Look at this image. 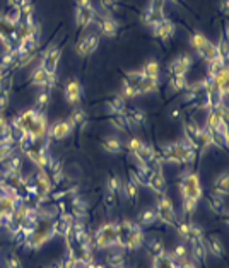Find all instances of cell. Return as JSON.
<instances>
[{
    "mask_svg": "<svg viewBox=\"0 0 229 268\" xmlns=\"http://www.w3.org/2000/svg\"><path fill=\"white\" fill-rule=\"evenodd\" d=\"M209 43V40H207V36L206 35H202V33H198V31H195V33H192V36H190V45H192V48L195 51H200L203 46H206Z\"/></svg>",
    "mask_w": 229,
    "mask_h": 268,
    "instance_id": "35",
    "label": "cell"
},
{
    "mask_svg": "<svg viewBox=\"0 0 229 268\" xmlns=\"http://www.w3.org/2000/svg\"><path fill=\"white\" fill-rule=\"evenodd\" d=\"M50 103V94H48V91H43L38 94L36 97V104H35V110L36 111H41V113H45V108Z\"/></svg>",
    "mask_w": 229,
    "mask_h": 268,
    "instance_id": "41",
    "label": "cell"
},
{
    "mask_svg": "<svg viewBox=\"0 0 229 268\" xmlns=\"http://www.w3.org/2000/svg\"><path fill=\"white\" fill-rule=\"evenodd\" d=\"M198 57H200L202 60H206V62L214 60V58H216V57H219V55H217V50H216V45L209 41L207 45L203 46L200 51H198Z\"/></svg>",
    "mask_w": 229,
    "mask_h": 268,
    "instance_id": "38",
    "label": "cell"
},
{
    "mask_svg": "<svg viewBox=\"0 0 229 268\" xmlns=\"http://www.w3.org/2000/svg\"><path fill=\"white\" fill-rule=\"evenodd\" d=\"M99 2L106 12H115L116 7H118V0H99Z\"/></svg>",
    "mask_w": 229,
    "mask_h": 268,
    "instance_id": "47",
    "label": "cell"
},
{
    "mask_svg": "<svg viewBox=\"0 0 229 268\" xmlns=\"http://www.w3.org/2000/svg\"><path fill=\"white\" fill-rule=\"evenodd\" d=\"M171 118L173 120H178V118H182V110H173V113H171Z\"/></svg>",
    "mask_w": 229,
    "mask_h": 268,
    "instance_id": "56",
    "label": "cell"
},
{
    "mask_svg": "<svg viewBox=\"0 0 229 268\" xmlns=\"http://www.w3.org/2000/svg\"><path fill=\"white\" fill-rule=\"evenodd\" d=\"M152 268H180V266L169 253H164V255L152 258Z\"/></svg>",
    "mask_w": 229,
    "mask_h": 268,
    "instance_id": "24",
    "label": "cell"
},
{
    "mask_svg": "<svg viewBox=\"0 0 229 268\" xmlns=\"http://www.w3.org/2000/svg\"><path fill=\"white\" fill-rule=\"evenodd\" d=\"M123 115H125V118L129 120L130 126L147 123V115H145L140 108H126Z\"/></svg>",
    "mask_w": 229,
    "mask_h": 268,
    "instance_id": "20",
    "label": "cell"
},
{
    "mask_svg": "<svg viewBox=\"0 0 229 268\" xmlns=\"http://www.w3.org/2000/svg\"><path fill=\"white\" fill-rule=\"evenodd\" d=\"M31 84L33 86H41V87H55L57 86V77L48 74V72L43 69V67H36L35 72L31 74Z\"/></svg>",
    "mask_w": 229,
    "mask_h": 268,
    "instance_id": "13",
    "label": "cell"
},
{
    "mask_svg": "<svg viewBox=\"0 0 229 268\" xmlns=\"http://www.w3.org/2000/svg\"><path fill=\"white\" fill-rule=\"evenodd\" d=\"M26 155L38 169H46V171H48V168H50V164L53 160V157L50 155L48 150H33V149H29L26 152Z\"/></svg>",
    "mask_w": 229,
    "mask_h": 268,
    "instance_id": "15",
    "label": "cell"
},
{
    "mask_svg": "<svg viewBox=\"0 0 229 268\" xmlns=\"http://www.w3.org/2000/svg\"><path fill=\"white\" fill-rule=\"evenodd\" d=\"M116 203H118V198H116V195H113V193H106L105 195V207L108 208V210L115 208Z\"/></svg>",
    "mask_w": 229,
    "mask_h": 268,
    "instance_id": "46",
    "label": "cell"
},
{
    "mask_svg": "<svg viewBox=\"0 0 229 268\" xmlns=\"http://www.w3.org/2000/svg\"><path fill=\"white\" fill-rule=\"evenodd\" d=\"M97 46H99V35H87L84 36L82 40L77 43L75 46V51L79 57H89L91 53H94L97 50Z\"/></svg>",
    "mask_w": 229,
    "mask_h": 268,
    "instance_id": "9",
    "label": "cell"
},
{
    "mask_svg": "<svg viewBox=\"0 0 229 268\" xmlns=\"http://www.w3.org/2000/svg\"><path fill=\"white\" fill-rule=\"evenodd\" d=\"M142 144H144V142H142V140H140L139 137H132V139L129 140V142H126V150H129V154L132 155V154L137 152Z\"/></svg>",
    "mask_w": 229,
    "mask_h": 268,
    "instance_id": "43",
    "label": "cell"
},
{
    "mask_svg": "<svg viewBox=\"0 0 229 268\" xmlns=\"http://www.w3.org/2000/svg\"><path fill=\"white\" fill-rule=\"evenodd\" d=\"M106 263L111 266V268H123L125 266V258H123V253L121 251H115V253H110L106 256Z\"/></svg>",
    "mask_w": 229,
    "mask_h": 268,
    "instance_id": "37",
    "label": "cell"
},
{
    "mask_svg": "<svg viewBox=\"0 0 229 268\" xmlns=\"http://www.w3.org/2000/svg\"><path fill=\"white\" fill-rule=\"evenodd\" d=\"M62 46H50L43 51L41 55V63L40 67H43L48 74L55 75L57 74V67H58V62H60V57H62Z\"/></svg>",
    "mask_w": 229,
    "mask_h": 268,
    "instance_id": "6",
    "label": "cell"
},
{
    "mask_svg": "<svg viewBox=\"0 0 229 268\" xmlns=\"http://www.w3.org/2000/svg\"><path fill=\"white\" fill-rule=\"evenodd\" d=\"M203 245H206L207 253H211V255L216 256V258H222L224 253H226V250H224L222 241L219 239L217 236H209L207 239L203 237Z\"/></svg>",
    "mask_w": 229,
    "mask_h": 268,
    "instance_id": "17",
    "label": "cell"
},
{
    "mask_svg": "<svg viewBox=\"0 0 229 268\" xmlns=\"http://www.w3.org/2000/svg\"><path fill=\"white\" fill-rule=\"evenodd\" d=\"M180 188V195H182V210L187 217H192L195 210H197V205L200 202L203 190H202V183H200V176L198 173H185L180 178L178 183Z\"/></svg>",
    "mask_w": 229,
    "mask_h": 268,
    "instance_id": "1",
    "label": "cell"
},
{
    "mask_svg": "<svg viewBox=\"0 0 229 268\" xmlns=\"http://www.w3.org/2000/svg\"><path fill=\"white\" fill-rule=\"evenodd\" d=\"M144 81V74H142V70H132V72H129V74H125V81H123V84L126 86H130V87H134V89H137L140 82ZM139 94V92H137Z\"/></svg>",
    "mask_w": 229,
    "mask_h": 268,
    "instance_id": "32",
    "label": "cell"
},
{
    "mask_svg": "<svg viewBox=\"0 0 229 268\" xmlns=\"http://www.w3.org/2000/svg\"><path fill=\"white\" fill-rule=\"evenodd\" d=\"M169 2H173V4H182V0H169Z\"/></svg>",
    "mask_w": 229,
    "mask_h": 268,
    "instance_id": "57",
    "label": "cell"
},
{
    "mask_svg": "<svg viewBox=\"0 0 229 268\" xmlns=\"http://www.w3.org/2000/svg\"><path fill=\"white\" fill-rule=\"evenodd\" d=\"M219 12H221L222 16H227L229 14V0H221V2H219Z\"/></svg>",
    "mask_w": 229,
    "mask_h": 268,
    "instance_id": "52",
    "label": "cell"
},
{
    "mask_svg": "<svg viewBox=\"0 0 229 268\" xmlns=\"http://www.w3.org/2000/svg\"><path fill=\"white\" fill-rule=\"evenodd\" d=\"M158 221V213H156V208H145L139 213L137 224L140 227H149Z\"/></svg>",
    "mask_w": 229,
    "mask_h": 268,
    "instance_id": "25",
    "label": "cell"
},
{
    "mask_svg": "<svg viewBox=\"0 0 229 268\" xmlns=\"http://www.w3.org/2000/svg\"><path fill=\"white\" fill-rule=\"evenodd\" d=\"M207 250H206V245H203V239L198 241V243H193L192 245V258L195 261H206L207 258Z\"/></svg>",
    "mask_w": 229,
    "mask_h": 268,
    "instance_id": "34",
    "label": "cell"
},
{
    "mask_svg": "<svg viewBox=\"0 0 229 268\" xmlns=\"http://www.w3.org/2000/svg\"><path fill=\"white\" fill-rule=\"evenodd\" d=\"M45 268H63V261L62 260H58V261H53L52 265H48Z\"/></svg>",
    "mask_w": 229,
    "mask_h": 268,
    "instance_id": "54",
    "label": "cell"
},
{
    "mask_svg": "<svg viewBox=\"0 0 229 268\" xmlns=\"http://www.w3.org/2000/svg\"><path fill=\"white\" fill-rule=\"evenodd\" d=\"M203 239V231L202 227L195 226V224H190V231H188V236H187V243H190V245H193V243H198Z\"/></svg>",
    "mask_w": 229,
    "mask_h": 268,
    "instance_id": "39",
    "label": "cell"
},
{
    "mask_svg": "<svg viewBox=\"0 0 229 268\" xmlns=\"http://www.w3.org/2000/svg\"><path fill=\"white\" fill-rule=\"evenodd\" d=\"M63 94H65V101L69 104H79L82 99V86L77 79L67 81L65 87H63Z\"/></svg>",
    "mask_w": 229,
    "mask_h": 268,
    "instance_id": "11",
    "label": "cell"
},
{
    "mask_svg": "<svg viewBox=\"0 0 229 268\" xmlns=\"http://www.w3.org/2000/svg\"><path fill=\"white\" fill-rule=\"evenodd\" d=\"M164 17H166V16H164V11H161V9L154 7L152 4L149 2V6L145 7V11L142 12V16H140V21H142L145 26H149V28L154 29L161 21H163Z\"/></svg>",
    "mask_w": 229,
    "mask_h": 268,
    "instance_id": "14",
    "label": "cell"
},
{
    "mask_svg": "<svg viewBox=\"0 0 229 268\" xmlns=\"http://www.w3.org/2000/svg\"><path fill=\"white\" fill-rule=\"evenodd\" d=\"M159 87V79H147V77H144V81L140 82L139 87H137V92L139 96L140 94H150V92H156Z\"/></svg>",
    "mask_w": 229,
    "mask_h": 268,
    "instance_id": "29",
    "label": "cell"
},
{
    "mask_svg": "<svg viewBox=\"0 0 229 268\" xmlns=\"http://www.w3.org/2000/svg\"><path fill=\"white\" fill-rule=\"evenodd\" d=\"M156 213H158V221L168 224V226H174L178 221V216H176V212H174L173 202L166 193L161 195V197L158 198V202H156Z\"/></svg>",
    "mask_w": 229,
    "mask_h": 268,
    "instance_id": "5",
    "label": "cell"
},
{
    "mask_svg": "<svg viewBox=\"0 0 229 268\" xmlns=\"http://www.w3.org/2000/svg\"><path fill=\"white\" fill-rule=\"evenodd\" d=\"M121 188H123V183H121L120 178H116V176L108 178V181H106V190H108V193L118 195L121 193Z\"/></svg>",
    "mask_w": 229,
    "mask_h": 268,
    "instance_id": "40",
    "label": "cell"
},
{
    "mask_svg": "<svg viewBox=\"0 0 229 268\" xmlns=\"http://www.w3.org/2000/svg\"><path fill=\"white\" fill-rule=\"evenodd\" d=\"M97 24V31H99L101 36L105 38H115L118 35V22L115 19H111L110 16H103V17H96Z\"/></svg>",
    "mask_w": 229,
    "mask_h": 268,
    "instance_id": "12",
    "label": "cell"
},
{
    "mask_svg": "<svg viewBox=\"0 0 229 268\" xmlns=\"http://www.w3.org/2000/svg\"><path fill=\"white\" fill-rule=\"evenodd\" d=\"M52 221L53 219H46V217L38 219L36 224H35V229H33V234L22 243L24 250L38 251V250H41V248L45 246L52 237H55L53 229H52Z\"/></svg>",
    "mask_w": 229,
    "mask_h": 268,
    "instance_id": "2",
    "label": "cell"
},
{
    "mask_svg": "<svg viewBox=\"0 0 229 268\" xmlns=\"http://www.w3.org/2000/svg\"><path fill=\"white\" fill-rule=\"evenodd\" d=\"M86 121H87V115H86V111L82 110V108H74L72 110V113L69 116V123L74 126H82V125H86Z\"/></svg>",
    "mask_w": 229,
    "mask_h": 268,
    "instance_id": "30",
    "label": "cell"
},
{
    "mask_svg": "<svg viewBox=\"0 0 229 268\" xmlns=\"http://www.w3.org/2000/svg\"><path fill=\"white\" fill-rule=\"evenodd\" d=\"M144 241H145V234L142 231V227H140L139 224H135L123 237L116 239V248H120L121 251H137L139 248L144 246Z\"/></svg>",
    "mask_w": 229,
    "mask_h": 268,
    "instance_id": "4",
    "label": "cell"
},
{
    "mask_svg": "<svg viewBox=\"0 0 229 268\" xmlns=\"http://www.w3.org/2000/svg\"><path fill=\"white\" fill-rule=\"evenodd\" d=\"M86 268H106L103 263H97V261H92V263H89Z\"/></svg>",
    "mask_w": 229,
    "mask_h": 268,
    "instance_id": "55",
    "label": "cell"
},
{
    "mask_svg": "<svg viewBox=\"0 0 229 268\" xmlns=\"http://www.w3.org/2000/svg\"><path fill=\"white\" fill-rule=\"evenodd\" d=\"M159 62L158 60H149L145 62L144 69H142V74L144 77H147V79H159Z\"/></svg>",
    "mask_w": 229,
    "mask_h": 268,
    "instance_id": "31",
    "label": "cell"
},
{
    "mask_svg": "<svg viewBox=\"0 0 229 268\" xmlns=\"http://www.w3.org/2000/svg\"><path fill=\"white\" fill-rule=\"evenodd\" d=\"M169 89L173 92H183L188 89V81H187V75H171L169 77V82H168Z\"/></svg>",
    "mask_w": 229,
    "mask_h": 268,
    "instance_id": "26",
    "label": "cell"
},
{
    "mask_svg": "<svg viewBox=\"0 0 229 268\" xmlns=\"http://www.w3.org/2000/svg\"><path fill=\"white\" fill-rule=\"evenodd\" d=\"M24 2H28V0H7L9 7H21Z\"/></svg>",
    "mask_w": 229,
    "mask_h": 268,
    "instance_id": "53",
    "label": "cell"
},
{
    "mask_svg": "<svg viewBox=\"0 0 229 268\" xmlns=\"http://www.w3.org/2000/svg\"><path fill=\"white\" fill-rule=\"evenodd\" d=\"M145 186L152 190L154 193L164 195V192H166V179H164L163 169H152L147 179H145Z\"/></svg>",
    "mask_w": 229,
    "mask_h": 268,
    "instance_id": "10",
    "label": "cell"
},
{
    "mask_svg": "<svg viewBox=\"0 0 229 268\" xmlns=\"http://www.w3.org/2000/svg\"><path fill=\"white\" fill-rule=\"evenodd\" d=\"M216 50H217V55L227 62V40L224 36L219 40V43L216 45Z\"/></svg>",
    "mask_w": 229,
    "mask_h": 268,
    "instance_id": "42",
    "label": "cell"
},
{
    "mask_svg": "<svg viewBox=\"0 0 229 268\" xmlns=\"http://www.w3.org/2000/svg\"><path fill=\"white\" fill-rule=\"evenodd\" d=\"M121 192L125 193V198L129 200L130 203H135V202H137V198H139V186H137V184H134L132 181H130V179L123 184Z\"/></svg>",
    "mask_w": 229,
    "mask_h": 268,
    "instance_id": "33",
    "label": "cell"
},
{
    "mask_svg": "<svg viewBox=\"0 0 229 268\" xmlns=\"http://www.w3.org/2000/svg\"><path fill=\"white\" fill-rule=\"evenodd\" d=\"M96 17H97V12L86 11V9L75 7V22H77V26H79L81 29L91 26V24L96 21Z\"/></svg>",
    "mask_w": 229,
    "mask_h": 268,
    "instance_id": "19",
    "label": "cell"
},
{
    "mask_svg": "<svg viewBox=\"0 0 229 268\" xmlns=\"http://www.w3.org/2000/svg\"><path fill=\"white\" fill-rule=\"evenodd\" d=\"M212 193L214 195H219V197H227L229 193V176L227 173H222L219 174V176L216 178V181H214L212 184Z\"/></svg>",
    "mask_w": 229,
    "mask_h": 268,
    "instance_id": "21",
    "label": "cell"
},
{
    "mask_svg": "<svg viewBox=\"0 0 229 268\" xmlns=\"http://www.w3.org/2000/svg\"><path fill=\"white\" fill-rule=\"evenodd\" d=\"M9 131H11V125H9V121L6 120V116L0 115V139L6 137Z\"/></svg>",
    "mask_w": 229,
    "mask_h": 268,
    "instance_id": "48",
    "label": "cell"
},
{
    "mask_svg": "<svg viewBox=\"0 0 229 268\" xmlns=\"http://www.w3.org/2000/svg\"><path fill=\"white\" fill-rule=\"evenodd\" d=\"M193 65V57L192 55H180L178 58L169 63L168 72L169 75H187V72L192 69Z\"/></svg>",
    "mask_w": 229,
    "mask_h": 268,
    "instance_id": "8",
    "label": "cell"
},
{
    "mask_svg": "<svg viewBox=\"0 0 229 268\" xmlns=\"http://www.w3.org/2000/svg\"><path fill=\"white\" fill-rule=\"evenodd\" d=\"M207 205L209 210H212L214 213H226V205H224V197L211 193V197L207 198Z\"/></svg>",
    "mask_w": 229,
    "mask_h": 268,
    "instance_id": "27",
    "label": "cell"
},
{
    "mask_svg": "<svg viewBox=\"0 0 229 268\" xmlns=\"http://www.w3.org/2000/svg\"><path fill=\"white\" fill-rule=\"evenodd\" d=\"M120 96L123 97V99H134V97H137V89H134V87H130V86H126L123 84L121 86V92H120Z\"/></svg>",
    "mask_w": 229,
    "mask_h": 268,
    "instance_id": "44",
    "label": "cell"
},
{
    "mask_svg": "<svg viewBox=\"0 0 229 268\" xmlns=\"http://www.w3.org/2000/svg\"><path fill=\"white\" fill-rule=\"evenodd\" d=\"M9 92H4V91H0V115L4 113V111L7 110V106H9Z\"/></svg>",
    "mask_w": 229,
    "mask_h": 268,
    "instance_id": "49",
    "label": "cell"
},
{
    "mask_svg": "<svg viewBox=\"0 0 229 268\" xmlns=\"http://www.w3.org/2000/svg\"><path fill=\"white\" fill-rule=\"evenodd\" d=\"M6 268H22L21 261H19V258L16 255H11L6 260Z\"/></svg>",
    "mask_w": 229,
    "mask_h": 268,
    "instance_id": "50",
    "label": "cell"
},
{
    "mask_svg": "<svg viewBox=\"0 0 229 268\" xmlns=\"http://www.w3.org/2000/svg\"><path fill=\"white\" fill-rule=\"evenodd\" d=\"M75 7H81V9H86V11L96 12V9H94V6H92L91 0H75Z\"/></svg>",
    "mask_w": 229,
    "mask_h": 268,
    "instance_id": "51",
    "label": "cell"
},
{
    "mask_svg": "<svg viewBox=\"0 0 229 268\" xmlns=\"http://www.w3.org/2000/svg\"><path fill=\"white\" fill-rule=\"evenodd\" d=\"M145 248H147V253L150 258H156V256H161L166 253V248H164V243L161 239H156V237H150L149 241H144Z\"/></svg>",
    "mask_w": 229,
    "mask_h": 268,
    "instance_id": "23",
    "label": "cell"
},
{
    "mask_svg": "<svg viewBox=\"0 0 229 268\" xmlns=\"http://www.w3.org/2000/svg\"><path fill=\"white\" fill-rule=\"evenodd\" d=\"M74 131V126L69 123V120H62L53 123L52 126H48V133L46 137L50 140H63Z\"/></svg>",
    "mask_w": 229,
    "mask_h": 268,
    "instance_id": "7",
    "label": "cell"
},
{
    "mask_svg": "<svg viewBox=\"0 0 229 268\" xmlns=\"http://www.w3.org/2000/svg\"><path fill=\"white\" fill-rule=\"evenodd\" d=\"M174 31H176V26H174V22L169 21L168 17H164L163 21H161V22L158 24V26H156V28L152 29V35H154L156 38H159V40L168 41L169 38H173Z\"/></svg>",
    "mask_w": 229,
    "mask_h": 268,
    "instance_id": "16",
    "label": "cell"
},
{
    "mask_svg": "<svg viewBox=\"0 0 229 268\" xmlns=\"http://www.w3.org/2000/svg\"><path fill=\"white\" fill-rule=\"evenodd\" d=\"M171 256L174 258V260H180V258H183V256H188V248L185 245H176V248H174L173 253H171Z\"/></svg>",
    "mask_w": 229,
    "mask_h": 268,
    "instance_id": "45",
    "label": "cell"
},
{
    "mask_svg": "<svg viewBox=\"0 0 229 268\" xmlns=\"http://www.w3.org/2000/svg\"><path fill=\"white\" fill-rule=\"evenodd\" d=\"M110 123L120 131H126L129 128H132L129 120L125 118V115H110Z\"/></svg>",
    "mask_w": 229,
    "mask_h": 268,
    "instance_id": "36",
    "label": "cell"
},
{
    "mask_svg": "<svg viewBox=\"0 0 229 268\" xmlns=\"http://www.w3.org/2000/svg\"><path fill=\"white\" fill-rule=\"evenodd\" d=\"M110 115H123L126 110V99H123L121 96H113L111 99L106 103Z\"/></svg>",
    "mask_w": 229,
    "mask_h": 268,
    "instance_id": "22",
    "label": "cell"
},
{
    "mask_svg": "<svg viewBox=\"0 0 229 268\" xmlns=\"http://www.w3.org/2000/svg\"><path fill=\"white\" fill-rule=\"evenodd\" d=\"M69 212L74 216V219H84L87 217V203L81 197H72L69 202Z\"/></svg>",
    "mask_w": 229,
    "mask_h": 268,
    "instance_id": "18",
    "label": "cell"
},
{
    "mask_svg": "<svg viewBox=\"0 0 229 268\" xmlns=\"http://www.w3.org/2000/svg\"><path fill=\"white\" fill-rule=\"evenodd\" d=\"M103 149L108 154H121V152H123V144L120 142V139L106 137L103 140Z\"/></svg>",
    "mask_w": 229,
    "mask_h": 268,
    "instance_id": "28",
    "label": "cell"
},
{
    "mask_svg": "<svg viewBox=\"0 0 229 268\" xmlns=\"http://www.w3.org/2000/svg\"><path fill=\"white\" fill-rule=\"evenodd\" d=\"M116 239H118V222H105L92 234L94 250L105 251L110 248H116Z\"/></svg>",
    "mask_w": 229,
    "mask_h": 268,
    "instance_id": "3",
    "label": "cell"
}]
</instances>
